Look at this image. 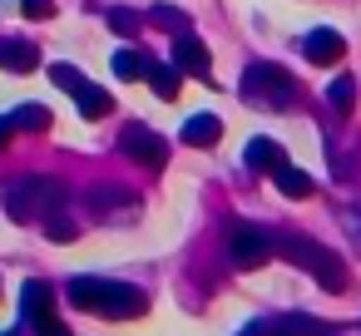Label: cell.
I'll return each instance as SVG.
<instances>
[{
	"mask_svg": "<svg viewBox=\"0 0 361 336\" xmlns=\"http://www.w3.org/2000/svg\"><path fill=\"white\" fill-rule=\"evenodd\" d=\"M144 80H149L164 99H173V94H178V65H149V70H144Z\"/></svg>",
	"mask_w": 361,
	"mask_h": 336,
	"instance_id": "11",
	"label": "cell"
},
{
	"mask_svg": "<svg viewBox=\"0 0 361 336\" xmlns=\"http://www.w3.org/2000/svg\"><path fill=\"white\" fill-rule=\"evenodd\" d=\"M326 99H331V109H336V114H346V109L356 104V80H351V75H341V80L326 89Z\"/></svg>",
	"mask_w": 361,
	"mask_h": 336,
	"instance_id": "14",
	"label": "cell"
},
{
	"mask_svg": "<svg viewBox=\"0 0 361 336\" xmlns=\"http://www.w3.org/2000/svg\"><path fill=\"white\" fill-rule=\"evenodd\" d=\"M50 80H55L60 89H70V94H80V89L90 85V80H85L80 70H70V65H55V70H50Z\"/></svg>",
	"mask_w": 361,
	"mask_h": 336,
	"instance_id": "15",
	"label": "cell"
},
{
	"mask_svg": "<svg viewBox=\"0 0 361 336\" xmlns=\"http://www.w3.org/2000/svg\"><path fill=\"white\" fill-rule=\"evenodd\" d=\"M243 89L252 99H262V109H282V99H292V80L277 65H252L247 80H243Z\"/></svg>",
	"mask_w": 361,
	"mask_h": 336,
	"instance_id": "2",
	"label": "cell"
},
{
	"mask_svg": "<svg viewBox=\"0 0 361 336\" xmlns=\"http://www.w3.org/2000/svg\"><path fill=\"white\" fill-rule=\"evenodd\" d=\"M50 124V114L40 109V104H25L20 114H16V129H45Z\"/></svg>",
	"mask_w": 361,
	"mask_h": 336,
	"instance_id": "17",
	"label": "cell"
},
{
	"mask_svg": "<svg viewBox=\"0 0 361 336\" xmlns=\"http://www.w3.org/2000/svg\"><path fill=\"white\" fill-rule=\"evenodd\" d=\"M272 178L282 183V193H287V198H307V193H312V178H307L302 168H287V163H282Z\"/></svg>",
	"mask_w": 361,
	"mask_h": 336,
	"instance_id": "13",
	"label": "cell"
},
{
	"mask_svg": "<svg viewBox=\"0 0 361 336\" xmlns=\"http://www.w3.org/2000/svg\"><path fill=\"white\" fill-rule=\"evenodd\" d=\"M302 50H307V60H317V65H341L346 40H341L336 30H312V35L302 40Z\"/></svg>",
	"mask_w": 361,
	"mask_h": 336,
	"instance_id": "4",
	"label": "cell"
},
{
	"mask_svg": "<svg viewBox=\"0 0 361 336\" xmlns=\"http://www.w3.org/2000/svg\"><path fill=\"white\" fill-rule=\"evenodd\" d=\"M124 149H129L139 163H164V139H159L154 129H144V124H134V129L124 134Z\"/></svg>",
	"mask_w": 361,
	"mask_h": 336,
	"instance_id": "6",
	"label": "cell"
},
{
	"mask_svg": "<svg viewBox=\"0 0 361 336\" xmlns=\"http://www.w3.org/2000/svg\"><path fill=\"white\" fill-rule=\"evenodd\" d=\"M109 65H114V75H119V80H144V70H149V60H144L139 50H114V60H109Z\"/></svg>",
	"mask_w": 361,
	"mask_h": 336,
	"instance_id": "10",
	"label": "cell"
},
{
	"mask_svg": "<svg viewBox=\"0 0 361 336\" xmlns=\"http://www.w3.org/2000/svg\"><path fill=\"white\" fill-rule=\"evenodd\" d=\"M154 20H164V30H173V35H178V30L188 25V20H183L178 11H169V6H159V11H154Z\"/></svg>",
	"mask_w": 361,
	"mask_h": 336,
	"instance_id": "19",
	"label": "cell"
},
{
	"mask_svg": "<svg viewBox=\"0 0 361 336\" xmlns=\"http://www.w3.org/2000/svg\"><path fill=\"white\" fill-rule=\"evenodd\" d=\"M0 65L11 75H30V70H40V50L30 40H0Z\"/></svg>",
	"mask_w": 361,
	"mask_h": 336,
	"instance_id": "5",
	"label": "cell"
},
{
	"mask_svg": "<svg viewBox=\"0 0 361 336\" xmlns=\"http://www.w3.org/2000/svg\"><path fill=\"white\" fill-rule=\"evenodd\" d=\"M173 65H178V75H198V80H213V65H208V45H203L198 35H188V30H178V35H173Z\"/></svg>",
	"mask_w": 361,
	"mask_h": 336,
	"instance_id": "3",
	"label": "cell"
},
{
	"mask_svg": "<svg viewBox=\"0 0 361 336\" xmlns=\"http://www.w3.org/2000/svg\"><path fill=\"white\" fill-rule=\"evenodd\" d=\"M282 163H287V154H282L272 139H252V144H247V168H267V173H277Z\"/></svg>",
	"mask_w": 361,
	"mask_h": 336,
	"instance_id": "8",
	"label": "cell"
},
{
	"mask_svg": "<svg viewBox=\"0 0 361 336\" xmlns=\"http://www.w3.org/2000/svg\"><path fill=\"white\" fill-rule=\"evenodd\" d=\"M25 15H55V0H20Z\"/></svg>",
	"mask_w": 361,
	"mask_h": 336,
	"instance_id": "20",
	"label": "cell"
},
{
	"mask_svg": "<svg viewBox=\"0 0 361 336\" xmlns=\"http://www.w3.org/2000/svg\"><path fill=\"white\" fill-rule=\"evenodd\" d=\"M70 297L90 311H104V316H139L144 311V292L134 287H114V282H94V277H75L70 282Z\"/></svg>",
	"mask_w": 361,
	"mask_h": 336,
	"instance_id": "1",
	"label": "cell"
},
{
	"mask_svg": "<svg viewBox=\"0 0 361 336\" xmlns=\"http://www.w3.org/2000/svg\"><path fill=\"white\" fill-rule=\"evenodd\" d=\"M218 134H223V124H218L213 114H193V119L183 124V139H188V144H218Z\"/></svg>",
	"mask_w": 361,
	"mask_h": 336,
	"instance_id": "9",
	"label": "cell"
},
{
	"mask_svg": "<svg viewBox=\"0 0 361 336\" xmlns=\"http://www.w3.org/2000/svg\"><path fill=\"white\" fill-rule=\"evenodd\" d=\"M11 129H16V119H0V139H11Z\"/></svg>",
	"mask_w": 361,
	"mask_h": 336,
	"instance_id": "21",
	"label": "cell"
},
{
	"mask_svg": "<svg viewBox=\"0 0 361 336\" xmlns=\"http://www.w3.org/2000/svg\"><path fill=\"white\" fill-rule=\"evenodd\" d=\"M109 25H114V35H139V15L134 11H109Z\"/></svg>",
	"mask_w": 361,
	"mask_h": 336,
	"instance_id": "18",
	"label": "cell"
},
{
	"mask_svg": "<svg viewBox=\"0 0 361 336\" xmlns=\"http://www.w3.org/2000/svg\"><path fill=\"white\" fill-rule=\"evenodd\" d=\"M272 247H277V242H272V237H262V232H252V228H243V232L233 237V252H238V262H243V267H252V262H257V257H267Z\"/></svg>",
	"mask_w": 361,
	"mask_h": 336,
	"instance_id": "7",
	"label": "cell"
},
{
	"mask_svg": "<svg viewBox=\"0 0 361 336\" xmlns=\"http://www.w3.org/2000/svg\"><path fill=\"white\" fill-rule=\"evenodd\" d=\"M277 336H326V326H317V321H302V316H287V321L277 326Z\"/></svg>",
	"mask_w": 361,
	"mask_h": 336,
	"instance_id": "16",
	"label": "cell"
},
{
	"mask_svg": "<svg viewBox=\"0 0 361 336\" xmlns=\"http://www.w3.org/2000/svg\"><path fill=\"white\" fill-rule=\"evenodd\" d=\"M75 104H80V114H85V119H104V114H109V94H104V89H94V85H85V89L75 94Z\"/></svg>",
	"mask_w": 361,
	"mask_h": 336,
	"instance_id": "12",
	"label": "cell"
}]
</instances>
